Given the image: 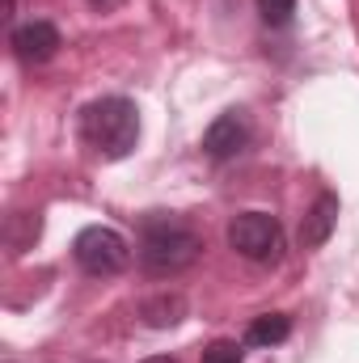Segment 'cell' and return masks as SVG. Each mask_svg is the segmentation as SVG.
I'll list each match as a JSON object with an SVG mask.
<instances>
[{
	"label": "cell",
	"mask_w": 359,
	"mask_h": 363,
	"mask_svg": "<svg viewBox=\"0 0 359 363\" xmlns=\"http://www.w3.org/2000/svg\"><path fill=\"white\" fill-rule=\"evenodd\" d=\"M199 254H203V237L178 211H144L136 220V258L144 274L153 279L182 274L199 262Z\"/></svg>",
	"instance_id": "6da1fadb"
},
{
	"label": "cell",
	"mask_w": 359,
	"mask_h": 363,
	"mask_svg": "<svg viewBox=\"0 0 359 363\" xmlns=\"http://www.w3.org/2000/svg\"><path fill=\"white\" fill-rule=\"evenodd\" d=\"M77 135H81V144L89 148L93 157H101V161H127L136 152V144H140V110L123 93L93 97L89 106H81Z\"/></svg>",
	"instance_id": "7a4b0ae2"
},
{
	"label": "cell",
	"mask_w": 359,
	"mask_h": 363,
	"mask_svg": "<svg viewBox=\"0 0 359 363\" xmlns=\"http://www.w3.org/2000/svg\"><path fill=\"white\" fill-rule=\"evenodd\" d=\"M224 241H228L233 254H241L245 262H263V267L279 262L283 245H287L283 224L270 211H237L228 220V228H224Z\"/></svg>",
	"instance_id": "3957f363"
},
{
	"label": "cell",
	"mask_w": 359,
	"mask_h": 363,
	"mask_svg": "<svg viewBox=\"0 0 359 363\" xmlns=\"http://www.w3.org/2000/svg\"><path fill=\"white\" fill-rule=\"evenodd\" d=\"M72 258H77V267L85 274L110 279V274H123L131 267V245H127V237H123L118 228H110V224H89V228L77 233Z\"/></svg>",
	"instance_id": "277c9868"
},
{
	"label": "cell",
	"mask_w": 359,
	"mask_h": 363,
	"mask_svg": "<svg viewBox=\"0 0 359 363\" xmlns=\"http://www.w3.org/2000/svg\"><path fill=\"white\" fill-rule=\"evenodd\" d=\"M9 47H13V55H17L26 68H38V64H47V60H55V51L64 47V34H60V26H55V21L34 17V21L13 26Z\"/></svg>",
	"instance_id": "5b68a950"
},
{
	"label": "cell",
	"mask_w": 359,
	"mask_h": 363,
	"mask_svg": "<svg viewBox=\"0 0 359 363\" xmlns=\"http://www.w3.org/2000/svg\"><path fill=\"white\" fill-rule=\"evenodd\" d=\"M250 118H245V110H224V114H216L211 118V127L203 131V152L216 161V165H224V161H237L245 148H250Z\"/></svg>",
	"instance_id": "8992f818"
},
{
	"label": "cell",
	"mask_w": 359,
	"mask_h": 363,
	"mask_svg": "<svg viewBox=\"0 0 359 363\" xmlns=\"http://www.w3.org/2000/svg\"><path fill=\"white\" fill-rule=\"evenodd\" d=\"M334 224H338V194L334 190H321L313 199V207L304 211V220H300V245L304 250H321L330 241Z\"/></svg>",
	"instance_id": "52a82bcc"
},
{
	"label": "cell",
	"mask_w": 359,
	"mask_h": 363,
	"mask_svg": "<svg viewBox=\"0 0 359 363\" xmlns=\"http://www.w3.org/2000/svg\"><path fill=\"white\" fill-rule=\"evenodd\" d=\"M186 313H190V300L182 291H157L140 304V321L148 330H174V325L186 321Z\"/></svg>",
	"instance_id": "ba28073f"
},
{
	"label": "cell",
	"mask_w": 359,
	"mask_h": 363,
	"mask_svg": "<svg viewBox=\"0 0 359 363\" xmlns=\"http://www.w3.org/2000/svg\"><path fill=\"white\" fill-rule=\"evenodd\" d=\"M287 338H292V317L287 313H263L245 325V347H254V351H270Z\"/></svg>",
	"instance_id": "9c48e42d"
},
{
	"label": "cell",
	"mask_w": 359,
	"mask_h": 363,
	"mask_svg": "<svg viewBox=\"0 0 359 363\" xmlns=\"http://www.w3.org/2000/svg\"><path fill=\"white\" fill-rule=\"evenodd\" d=\"M199 363H245V342H237V338H216V342L203 347Z\"/></svg>",
	"instance_id": "30bf717a"
},
{
	"label": "cell",
	"mask_w": 359,
	"mask_h": 363,
	"mask_svg": "<svg viewBox=\"0 0 359 363\" xmlns=\"http://www.w3.org/2000/svg\"><path fill=\"white\" fill-rule=\"evenodd\" d=\"M254 4H258V17L270 30H287L296 21V0H254Z\"/></svg>",
	"instance_id": "8fae6325"
},
{
	"label": "cell",
	"mask_w": 359,
	"mask_h": 363,
	"mask_svg": "<svg viewBox=\"0 0 359 363\" xmlns=\"http://www.w3.org/2000/svg\"><path fill=\"white\" fill-rule=\"evenodd\" d=\"M144 363H182L178 355H153V359H144Z\"/></svg>",
	"instance_id": "7c38bea8"
},
{
	"label": "cell",
	"mask_w": 359,
	"mask_h": 363,
	"mask_svg": "<svg viewBox=\"0 0 359 363\" xmlns=\"http://www.w3.org/2000/svg\"><path fill=\"white\" fill-rule=\"evenodd\" d=\"M93 9H101V13H106V9H114V4H118V0H89Z\"/></svg>",
	"instance_id": "4fadbf2b"
},
{
	"label": "cell",
	"mask_w": 359,
	"mask_h": 363,
	"mask_svg": "<svg viewBox=\"0 0 359 363\" xmlns=\"http://www.w3.org/2000/svg\"><path fill=\"white\" fill-rule=\"evenodd\" d=\"M89 363H101V359H89Z\"/></svg>",
	"instance_id": "5bb4252c"
},
{
	"label": "cell",
	"mask_w": 359,
	"mask_h": 363,
	"mask_svg": "<svg viewBox=\"0 0 359 363\" xmlns=\"http://www.w3.org/2000/svg\"><path fill=\"white\" fill-rule=\"evenodd\" d=\"M4 363H13V359H4Z\"/></svg>",
	"instance_id": "9a60e30c"
}]
</instances>
